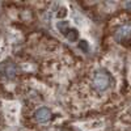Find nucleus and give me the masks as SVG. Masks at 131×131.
Segmentation results:
<instances>
[{
    "label": "nucleus",
    "mask_w": 131,
    "mask_h": 131,
    "mask_svg": "<svg viewBox=\"0 0 131 131\" xmlns=\"http://www.w3.org/2000/svg\"><path fill=\"white\" fill-rule=\"evenodd\" d=\"M110 85V73L106 70H98L93 78V86L98 92H104Z\"/></svg>",
    "instance_id": "1"
},
{
    "label": "nucleus",
    "mask_w": 131,
    "mask_h": 131,
    "mask_svg": "<svg viewBox=\"0 0 131 131\" xmlns=\"http://www.w3.org/2000/svg\"><path fill=\"white\" fill-rule=\"evenodd\" d=\"M114 38L117 42L122 43V45L130 43L131 42V26H128V25L119 26L114 34Z\"/></svg>",
    "instance_id": "2"
},
{
    "label": "nucleus",
    "mask_w": 131,
    "mask_h": 131,
    "mask_svg": "<svg viewBox=\"0 0 131 131\" xmlns=\"http://www.w3.org/2000/svg\"><path fill=\"white\" fill-rule=\"evenodd\" d=\"M34 118H36V121L39 122V123H46L51 118V112L49 110L47 107H39L38 110H36V113H34Z\"/></svg>",
    "instance_id": "3"
},
{
    "label": "nucleus",
    "mask_w": 131,
    "mask_h": 131,
    "mask_svg": "<svg viewBox=\"0 0 131 131\" xmlns=\"http://www.w3.org/2000/svg\"><path fill=\"white\" fill-rule=\"evenodd\" d=\"M58 28H59V30L63 33V34L64 36H67V33L70 31V26H68V23H64V21H63V23H59L58 24Z\"/></svg>",
    "instance_id": "4"
},
{
    "label": "nucleus",
    "mask_w": 131,
    "mask_h": 131,
    "mask_svg": "<svg viewBox=\"0 0 131 131\" xmlns=\"http://www.w3.org/2000/svg\"><path fill=\"white\" fill-rule=\"evenodd\" d=\"M67 38H68L71 42L76 41V38H78V31H76L75 29H70V31L67 33Z\"/></svg>",
    "instance_id": "5"
}]
</instances>
